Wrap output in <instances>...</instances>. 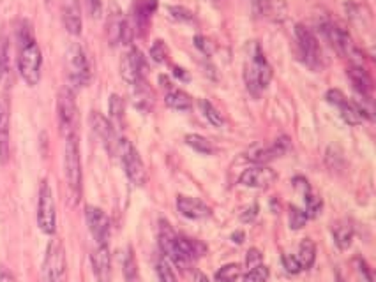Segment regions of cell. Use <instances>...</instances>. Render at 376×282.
I'll list each match as a JSON object with an SVG mask.
<instances>
[{
  "label": "cell",
  "mask_w": 376,
  "mask_h": 282,
  "mask_svg": "<svg viewBox=\"0 0 376 282\" xmlns=\"http://www.w3.org/2000/svg\"><path fill=\"white\" fill-rule=\"evenodd\" d=\"M159 246L162 253L177 267H186L207 253V247L202 242L177 234L166 220H161V227H159Z\"/></svg>",
  "instance_id": "cell-1"
},
{
  "label": "cell",
  "mask_w": 376,
  "mask_h": 282,
  "mask_svg": "<svg viewBox=\"0 0 376 282\" xmlns=\"http://www.w3.org/2000/svg\"><path fill=\"white\" fill-rule=\"evenodd\" d=\"M43 53L34 39L32 29L23 23L18 29V71L29 87H36L41 80Z\"/></svg>",
  "instance_id": "cell-2"
},
{
  "label": "cell",
  "mask_w": 376,
  "mask_h": 282,
  "mask_svg": "<svg viewBox=\"0 0 376 282\" xmlns=\"http://www.w3.org/2000/svg\"><path fill=\"white\" fill-rule=\"evenodd\" d=\"M244 80H246L247 90L253 96H258L260 92L265 90L272 80V67L267 62L265 53L258 44H253V48H251L249 60H247L246 71H244Z\"/></svg>",
  "instance_id": "cell-3"
},
{
  "label": "cell",
  "mask_w": 376,
  "mask_h": 282,
  "mask_svg": "<svg viewBox=\"0 0 376 282\" xmlns=\"http://www.w3.org/2000/svg\"><path fill=\"white\" fill-rule=\"evenodd\" d=\"M117 154L120 155L122 166H124L125 175L131 180V183L137 187H144L145 182H147V171H145V164L141 161L140 154H138V150L133 147L130 139H118Z\"/></svg>",
  "instance_id": "cell-4"
},
{
  "label": "cell",
  "mask_w": 376,
  "mask_h": 282,
  "mask_svg": "<svg viewBox=\"0 0 376 282\" xmlns=\"http://www.w3.org/2000/svg\"><path fill=\"white\" fill-rule=\"evenodd\" d=\"M57 118H59L60 134L64 138L76 136L78 108L76 101H74L73 88L66 87L59 92V97H57Z\"/></svg>",
  "instance_id": "cell-5"
},
{
  "label": "cell",
  "mask_w": 376,
  "mask_h": 282,
  "mask_svg": "<svg viewBox=\"0 0 376 282\" xmlns=\"http://www.w3.org/2000/svg\"><path fill=\"white\" fill-rule=\"evenodd\" d=\"M67 74H69L73 88L87 87L92 80V69H90L85 50L76 43L71 44L69 52H67Z\"/></svg>",
  "instance_id": "cell-6"
},
{
  "label": "cell",
  "mask_w": 376,
  "mask_h": 282,
  "mask_svg": "<svg viewBox=\"0 0 376 282\" xmlns=\"http://www.w3.org/2000/svg\"><path fill=\"white\" fill-rule=\"evenodd\" d=\"M43 282H66V253L60 240L53 239L43 263Z\"/></svg>",
  "instance_id": "cell-7"
},
{
  "label": "cell",
  "mask_w": 376,
  "mask_h": 282,
  "mask_svg": "<svg viewBox=\"0 0 376 282\" xmlns=\"http://www.w3.org/2000/svg\"><path fill=\"white\" fill-rule=\"evenodd\" d=\"M295 37L304 64H306L307 67H311L313 71H320L321 67H323V55H321V48L316 36H314L307 27L297 25Z\"/></svg>",
  "instance_id": "cell-8"
},
{
  "label": "cell",
  "mask_w": 376,
  "mask_h": 282,
  "mask_svg": "<svg viewBox=\"0 0 376 282\" xmlns=\"http://www.w3.org/2000/svg\"><path fill=\"white\" fill-rule=\"evenodd\" d=\"M64 173H66L67 185L74 196H80L81 191V161L78 136L66 138V152H64Z\"/></svg>",
  "instance_id": "cell-9"
},
{
  "label": "cell",
  "mask_w": 376,
  "mask_h": 282,
  "mask_svg": "<svg viewBox=\"0 0 376 282\" xmlns=\"http://www.w3.org/2000/svg\"><path fill=\"white\" fill-rule=\"evenodd\" d=\"M37 224L39 230L46 234L55 233L57 227V209L55 199H53L52 187L46 180L41 182L39 189V203H37Z\"/></svg>",
  "instance_id": "cell-10"
},
{
  "label": "cell",
  "mask_w": 376,
  "mask_h": 282,
  "mask_svg": "<svg viewBox=\"0 0 376 282\" xmlns=\"http://www.w3.org/2000/svg\"><path fill=\"white\" fill-rule=\"evenodd\" d=\"M321 32H323L325 39L330 43V46L336 50L340 55L343 57H355L357 55V50H355L354 43H351L350 36H348L347 30L340 25V23L332 22V20H325L321 22Z\"/></svg>",
  "instance_id": "cell-11"
},
{
  "label": "cell",
  "mask_w": 376,
  "mask_h": 282,
  "mask_svg": "<svg viewBox=\"0 0 376 282\" xmlns=\"http://www.w3.org/2000/svg\"><path fill=\"white\" fill-rule=\"evenodd\" d=\"M325 99H327L328 104H332V106H336L337 110H340L341 117H343V120L347 122V124L358 125L362 124L364 118H368V113L364 111V108H361L357 103H354V101L347 99V96H344L341 90H328Z\"/></svg>",
  "instance_id": "cell-12"
},
{
  "label": "cell",
  "mask_w": 376,
  "mask_h": 282,
  "mask_svg": "<svg viewBox=\"0 0 376 282\" xmlns=\"http://www.w3.org/2000/svg\"><path fill=\"white\" fill-rule=\"evenodd\" d=\"M145 69H147V64L141 52L138 48H131L122 62V76L134 90L145 87Z\"/></svg>",
  "instance_id": "cell-13"
},
{
  "label": "cell",
  "mask_w": 376,
  "mask_h": 282,
  "mask_svg": "<svg viewBox=\"0 0 376 282\" xmlns=\"http://www.w3.org/2000/svg\"><path fill=\"white\" fill-rule=\"evenodd\" d=\"M85 219L89 224L90 234L94 237L97 246H108V239H110V219L106 213L97 206H87Z\"/></svg>",
  "instance_id": "cell-14"
},
{
  "label": "cell",
  "mask_w": 376,
  "mask_h": 282,
  "mask_svg": "<svg viewBox=\"0 0 376 282\" xmlns=\"http://www.w3.org/2000/svg\"><path fill=\"white\" fill-rule=\"evenodd\" d=\"M291 143H290V138L288 136H281V138L274 139L272 143L267 145V147H258V148H253V150L249 152V154L246 155L247 159H249L251 162H255V164H267V162L274 161V159L281 157V155L286 154L288 150H290Z\"/></svg>",
  "instance_id": "cell-15"
},
{
  "label": "cell",
  "mask_w": 376,
  "mask_h": 282,
  "mask_svg": "<svg viewBox=\"0 0 376 282\" xmlns=\"http://www.w3.org/2000/svg\"><path fill=\"white\" fill-rule=\"evenodd\" d=\"M90 125H92L94 132L99 136V139L103 141L106 150L110 152V154H117L118 139L120 138H118L117 132H115L111 122L101 113H97V111H92V115H90Z\"/></svg>",
  "instance_id": "cell-16"
},
{
  "label": "cell",
  "mask_w": 376,
  "mask_h": 282,
  "mask_svg": "<svg viewBox=\"0 0 376 282\" xmlns=\"http://www.w3.org/2000/svg\"><path fill=\"white\" fill-rule=\"evenodd\" d=\"M9 127H11V103L8 96L0 97V164L9 161Z\"/></svg>",
  "instance_id": "cell-17"
},
{
  "label": "cell",
  "mask_w": 376,
  "mask_h": 282,
  "mask_svg": "<svg viewBox=\"0 0 376 282\" xmlns=\"http://www.w3.org/2000/svg\"><path fill=\"white\" fill-rule=\"evenodd\" d=\"M277 175L274 169L267 168V166H256V168H249L240 175L239 182L244 187H251V189H265V187L272 185L276 182Z\"/></svg>",
  "instance_id": "cell-18"
},
{
  "label": "cell",
  "mask_w": 376,
  "mask_h": 282,
  "mask_svg": "<svg viewBox=\"0 0 376 282\" xmlns=\"http://www.w3.org/2000/svg\"><path fill=\"white\" fill-rule=\"evenodd\" d=\"M108 39L110 44H130L133 39V29H131L130 22L122 18L120 13L111 15L110 22H108Z\"/></svg>",
  "instance_id": "cell-19"
},
{
  "label": "cell",
  "mask_w": 376,
  "mask_h": 282,
  "mask_svg": "<svg viewBox=\"0 0 376 282\" xmlns=\"http://www.w3.org/2000/svg\"><path fill=\"white\" fill-rule=\"evenodd\" d=\"M90 261H92V270L97 282H111V258L108 246H97V249L90 256Z\"/></svg>",
  "instance_id": "cell-20"
},
{
  "label": "cell",
  "mask_w": 376,
  "mask_h": 282,
  "mask_svg": "<svg viewBox=\"0 0 376 282\" xmlns=\"http://www.w3.org/2000/svg\"><path fill=\"white\" fill-rule=\"evenodd\" d=\"M177 209L182 216L193 220L207 219V217L211 216V209L205 203L196 198H189V196H179Z\"/></svg>",
  "instance_id": "cell-21"
},
{
  "label": "cell",
  "mask_w": 376,
  "mask_h": 282,
  "mask_svg": "<svg viewBox=\"0 0 376 282\" xmlns=\"http://www.w3.org/2000/svg\"><path fill=\"white\" fill-rule=\"evenodd\" d=\"M348 76H350V81L354 83L355 90H357L364 99H371L372 80L368 74V71L361 66H351L350 69H348Z\"/></svg>",
  "instance_id": "cell-22"
},
{
  "label": "cell",
  "mask_w": 376,
  "mask_h": 282,
  "mask_svg": "<svg viewBox=\"0 0 376 282\" xmlns=\"http://www.w3.org/2000/svg\"><path fill=\"white\" fill-rule=\"evenodd\" d=\"M62 20L66 30L73 36H78L81 32V13L78 0H66L62 8Z\"/></svg>",
  "instance_id": "cell-23"
},
{
  "label": "cell",
  "mask_w": 376,
  "mask_h": 282,
  "mask_svg": "<svg viewBox=\"0 0 376 282\" xmlns=\"http://www.w3.org/2000/svg\"><path fill=\"white\" fill-rule=\"evenodd\" d=\"M258 16L269 20H281L284 16V4L281 0H251Z\"/></svg>",
  "instance_id": "cell-24"
},
{
  "label": "cell",
  "mask_w": 376,
  "mask_h": 282,
  "mask_svg": "<svg viewBox=\"0 0 376 282\" xmlns=\"http://www.w3.org/2000/svg\"><path fill=\"white\" fill-rule=\"evenodd\" d=\"M332 237H334V242L341 251L348 249L351 246V240H354V227L348 223L340 220V223L332 224Z\"/></svg>",
  "instance_id": "cell-25"
},
{
  "label": "cell",
  "mask_w": 376,
  "mask_h": 282,
  "mask_svg": "<svg viewBox=\"0 0 376 282\" xmlns=\"http://www.w3.org/2000/svg\"><path fill=\"white\" fill-rule=\"evenodd\" d=\"M166 104L172 108V110L177 111H188L193 106V99L189 94H186L184 90H179V88H172L168 94H166Z\"/></svg>",
  "instance_id": "cell-26"
},
{
  "label": "cell",
  "mask_w": 376,
  "mask_h": 282,
  "mask_svg": "<svg viewBox=\"0 0 376 282\" xmlns=\"http://www.w3.org/2000/svg\"><path fill=\"white\" fill-rule=\"evenodd\" d=\"M297 261H299L300 268L307 270V268L313 267L314 260H316V246H314L313 240L306 239L299 246V254H297Z\"/></svg>",
  "instance_id": "cell-27"
},
{
  "label": "cell",
  "mask_w": 376,
  "mask_h": 282,
  "mask_svg": "<svg viewBox=\"0 0 376 282\" xmlns=\"http://www.w3.org/2000/svg\"><path fill=\"white\" fill-rule=\"evenodd\" d=\"M186 143H188V147H191L193 150H196L198 154L203 155H212L216 152V147L212 145L211 139L203 138V136L200 134H188L186 136Z\"/></svg>",
  "instance_id": "cell-28"
},
{
  "label": "cell",
  "mask_w": 376,
  "mask_h": 282,
  "mask_svg": "<svg viewBox=\"0 0 376 282\" xmlns=\"http://www.w3.org/2000/svg\"><path fill=\"white\" fill-rule=\"evenodd\" d=\"M198 106H200V110H202V115L207 118L209 124H212L214 127H223V125H225V118H223V115L219 113V110L211 103V101L200 99Z\"/></svg>",
  "instance_id": "cell-29"
},
{
  "label": "cell",
  "mask_w": 376,
  "mask_h": 282,
  "mask_svg": "<svg viewBox=\"0 0 376 282\" xmlns=\"http://www.w3.org/2000/svg\"><path fill=\"white\" fill-rule=\"evenodd\" d=\"M124 274L125 279H127V282H140V279H138V267H137V260H134L133 256V251L127 249V253H125L124 256Z\"/></svg>",
  "instance_id": "cell-30"
},
{
  "label": "cell",
  "mask_w": 376,
  "mask_h": 282,
  "mask_svg": "<svg viewBox=\"0 0 376 282\" xmlns=\"http://www.w3.org/2000/svg\"><path fill=\"white\" fill-rule=\"evenodd\" d=\"M240 274H242V268H240V265H226V267H223L221 270L216 274V281L218 282H235L237 279L240 277Z\"/></svg>",
  "instance_id": "cell-31"
},
{
  "label": "cell",
  "mask_w": 376,
  "mask_h": 282,
  "mask_svg": "<svg viewBox=\"0 0 376 282\" xmlns=\"http://www.w3.org/2000/svg\"><path fill=\"white\" fill-rule=\"evenodd\" d=\"M307 213L306 210L297 209V206H290V227L291 230H300V227L306 226L307 223Z\"/></svg>",
  "instance_id": "cell-32"
},
{
  "label": "cell",
  "mask_w": 376,
  "mask_h": 282,
  "mask_svg": "<svg viewBox=\"0 0 376 282\" xmlns=\"http://www.w3.org/2000/svg\"><path fill=\"white\" fill-rule=\"evenodd\" d=\"M269 281V268L265 265H258V267L251 268L244 277V282H267Z\"/></svg>",
  "instance_id": "cell-33"
},
{
  "label": "cell",
  "mask_w": 376,
  "mask_h": 282,
  "mask_svg": "<svg viewBox=\"0 0 376 282\" xmlns=\"http://www.w3.org/2000/svg\"><path fill=\"white\" fill-rule=\"evenodd\" d=\"M108 108H110L111 120L120 122L122 118H124V111H125L124 101H122L117 94H113V96L110 97V104H108Z\"/></svg>",
  "instance_id": "cell-34"
},
{
  "label": "cell",
  "mask_w": 376,
  "mask_h": 282,
  "mask_svg": "<svg viewBox=\"0 0 376 282\" xmlns=\"http://www.w3.org/2000/svg\"><path fill=\"white\" fill-rule=\"evenodd\" d=\"M8 62H9V46L8 39L4 36H0V81L8 73Z\"/></svg>",
  "instance_id": "cell-35"
},
{
  "label": "cell",
  "mask_w": 376,
  "mask_h": 282,
  "mask_svg": "<svg viewBox=\"0 0 376 282\" xmlns=\"http://www.w3.org/2000/svg\"><path fill=\"white\" fill-rule=\"evenodd\" d=\"M304 202H306V213L307 217H316L321 210V199L316 198L313 192L304 196Z\"/></svg>",
  "instance_id": "cell-36"
},
{
  "label": "cell",
  "mask_w": 376,
  "mask_h": 282,
  "mask_svg": "<svg viewBox=\"0 0 376 282\" xmlns=\"http://www.w3.org/2000/svg\"><path fill=\"white\" fill-rule=\"evenodd\" d=\"M158 277L159 282H177L174 270H172V267L165 260H161L158 263Z\"/></svg>",
  "instance_id": "cell-37"
},
{
  "label": "cell",
  "mask_w": 376,
  "mask_h": 282,
  "mask_svg": "<svg viewBox=\"0 0 376 282\" xmlns=\"http://www.w3.org/2000/svg\"><path fill=\"white\" fill-rule=\"evenodd\" d=\"M151 57L155 62H165L168 59V46L162 41H155L151 48Z\"/></svg>",
  "instance_id": "cell-38"
},
{
  "label": "cell",
  "mask_w": 376,
  "mask_h": 282,
  "mask_svg": "<svg viewBox=\"0 0 376 282\" xmlns=\"http://www.w3.org/2000/svg\"><path fill=\"white\" fill-rule=\"evenodd\" d=\"M283 267L284 270L288 272V274H299V272H302V268H300L299 261H297L295 256H291V254H284L283 256Z\"/></svg>",
  "instance_id": "cell-39"
},
{
  "label": "cell",
  "mask_w": 376,
  "mask_h": 282,
  "mask_svg": "<svg viewBox=\"0 0 376 282\" xmlns=\"http://www.w3.org/2000/svg\"><path fill=\"white\" fill-rule=\"evenodd\" d=\"M170 15L174 20H179V22H191L193 20V13L189 9L182 8V6H174L170 8Z\"/></svg>",
  "instance_id": "cell-40"
},
{
  "label": "cell",
  "mask_w": 376,
  "mask_h": 282,
  "mask_svg": "<svg viewBox=\"0 0 376 282\" xmlns=\"http://www.w3.org/2000/svg\"><path fill=\"white\" fill-rule=\"evenodd\" d=\"M246 265L249 268H255L258 267V265H262V253H260L258 249H251L249 253H247Z\"/></svg>",
  "instance_id": "cell-41"
},
{
  "label": "cell",
  "mask_w": 376,
  "mask_h": 282,
  "mask_svg": "<svg viewBox=\"0 0 376 282\" xmlns=\"http://www.w3.org/2000/svg\"><path fill=\"white\" fill-rule=\"evenodd\" d=\"M358 274H361L362 282H372L371 270H369L368 265H365L364 261H361V260H358Z\"/></svg>",
  "instance_id": "cell-42"
},
{
  "label": "cell",
  "mask_w": 376,
  "mask_h": 282,
  "mask_svg": "<svg viewBox=\"0 0 376 282\" xmlns=\"http://www.w3.org/2000/svg\"><path fill=\"white\" fill-rule=\"evenodd\" d=\"M256 216H258V205H253L240 216V219H242L244 223H251V220H255Z\"/></svg>",
  "instance_id": "cell-43"
},
{
  "label": "cell",
  "mask_w": 376,
  "mask_h": 282,
  "mask_svg": "<svg viewBox=\"0 0 376 282\" xmlns=\"http://www.w3.org/2000/svg\"><path fill=\"white\" fill-rule=\"evenodd\" d=\"M87 6H89V11L92 16L101 15V0H87Z\"/></svg>",
  "instance_id": "cell-44"
},
{
  "label": "cell",
  "mask_w": 376,
  "mask_h": 282,
  "mask_svg": "<svg viewBox=\"0 0 376 282\" xmlns=\"http://www.w3.org/2000/svg\"><path fill=\"white\" fill-rule=\"evenodd\" d=\"M0 282H16V277L8 270V268L0 267Z\"/></svg>",
  "instance_id": "cell-45"
},
{
  "label": "cell",
  "mask_w": 376,
  "mask_h": 282,
  "mask_svg": "<svg viewBox=\"0 0 376 282\" xmlns=\"http://www.w3.org/2000/svg\"><path fill=\"white\" fill-rule=\"evenodd\" d=\"M195 41H196V46H198V48H202L203 53H209V46L205 44V39H203V37H196Z\"/></svg>",
  "instance_id": "cell-46"
},
{
  "label": "cell",
  "mask_w": 376,
  "mask_h": 282,
  "mask_svg": "<svg viewBox=\"0 0 376 282\" xmlns=\"http://www.w3.org/2000/svg\"><path fill=\"white\" fill-rule=\"evenodd\" d=\"M244 233H242V231H237V233H233L232 234V240H233V242H237V244H242L244 242Z\"/></svg>",
  "instance_id": "cell-47"
},
{
  "label": "cell",
  "mask_w": 376,
  "mask_h": 282,
  "mask_svg": "<svg viewBox=\"0 0 376 282\" xmlns=\"http://www.w3.org/2000/svg\"><path fill=\"white\" fill-rule=\"evenodd\" d=\"M195 282H209V279L202 272H195Z\"/></svg>",
  "instance_id": "cell-48"
},
{
  "label": "cell",
  "mask_w": 376,
  "mask_h": 282,
  "mask_svg": "<svg viewBox=\"0 0 376 282\" xmlns=\"http://www.w3.org/2000/svg\"><path fill=\"white\" fill-rule=\"evenodd\" d=\"M175 76H181L182 80H186V74H184V69H179V67H175Z\"/></svg>",
  "instance_id": "cell-49"
},
{
  "label": "cell",
  "mask_w": 376,
  "mask_h": 282,
  "mask_svg": "<svg viewBox=\"0 0 376 282\" xmlns=\"http://www.w3.org/2000/svg\"><path fill=\"white\" fill-rule=\"evenodd\" d=\"M336 282H347L343 277H341V274H336Z\"/></svg>",
  "instance_id": "cell-50"
}]
</instances>
